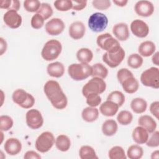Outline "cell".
<instances>
[{
    "instance_id": "cell-38",
    "label": "cell",
    "mask_w": 159,
    "mask_h": 159,
    "mask_svg": "<svg viewBox=\"0 0 159 159\" xmlns=\"http://www.w3.org/2000/svg\"><path fill=\"white\" fill-rule=\"evenodd\" d=\"M55 7L59 11H68L72 9V1L70 0H57L53 3Z\"/></svg>"
},
{
    "instance_id": "cell-52",
    "label": "cell",
    "mask_w": 159,
    "mask_h": 159,
    "mask_svg": "<svg viewBox=\"0 0 159 159\" xmlns=\"http://www.w3.org/2000/svg\"><path fill=\"white\" fill-rule=\"evenodd\" d=\"M113 2L115 4H116V6H117L124 7L127 4V3L128 2V1L127 0H114Z\"/></svg>"
},
{
    "instance_id": "cell-37",
    "label": "cell",
    "mask_w": 159,
    "mask_h": 159,
    "mask_svg": "<svg viewBox=\"0 0 159 159\" xmlns=\"http://www.w3.org/2000/svg\"><path fill=\"white\" fill-rule=\"evenodd\" d=\"M37 14H40L45 20H47L52 16L53 9L49 4L43 2L41 3L40 8L37 11Z\"/></svg>"
},
{
    "instance_id": "cell-53",
    "label": "cell",
    "mask_w": 159,
    "mask_h": 159,
    "mask_svg": "<svg viewBox=\"0 0 159 159\" xmlns=\"http://www.w3.org/2000/svg\"><path fill=\"white\" fill-rule=\"evenodd\" d=\"M159 52H157L155 53H154V55H153L152 57V62L154 65H157V66H158L159 65Z\"/></svg>"
},
{
    "instance_id": "cell-12",
    "label": "cell",
    "mask_w": 159,
    "mask_h": 159,
    "mask_svg": "<svg viewBox=\"0 0 159 159\" xmlns=\"http://www.w3.org/2000/svg\"><path fill=\"white\" fill-rule=\"evenodd\" d=\"M63 21L59 18H53L48 20L45 25L46 32L50 35H58L65 29Z\"/></svg>"
},
{
    "instance_id": "cell-1",
    "label": "cell",
    "mask_w": 159,
    "mask_h": 159,
    "mask_svg": "<svg viewBox=\"0 0 159 159\" xmlns=\"http://www.w3.org/2000/svg\"><path fill=\"white\" fill-rule=\"evenodd\" d=\"M43 91L55 108L63 109L66 107L67 97L57 81L49 80L47 81L43 86Z\"/></svg>"
},
{
    "instance_id": "cell-14",
    "label": "cell",
    "mask_w": 159,
    "mask_h": 159,
    "mask_svg": "<svg viewBox=\"0 0 159 159\" xmlns=\"http://www.w3.org/2000/svg\"><path fill=\"white\" fill-rule=\"evenodd\" d=\"M130 30L135 36L139 38H144L149 33L147 24L140 19H135L131 22Z\"/></svg>"
},
{
    "instance_id": "cell-34",
    "label": "cell",
    "mask_w": 159,
    "mask_h": 159,
    "mask_svg": "<svg viewBox=\"0 0 159 159\" xmlns=\"http://www.w3.org/2000/svg\"><path fill=\"white\" fill-rule=\"evenodd\" d=\"M110 159H126L127 157L125 151L120 146H114L112 147L108 153Z\"/></svg>"
},
{
    "instance_id": "cell-8",
    "label": "cell",
    "mask_w": 159,
    "mask_h": 159,
    "mask_svg": "<svg viewBox=\"0 0 159 159\" xmlns=\"http://www.w3.org/2000/svg\"><path fill=\"white\" fill-rule=\"evenodd\" d=\"M55 137L53 134L48 131L43 132L37 138L35 147L37 151L40 153L48 152L55 143Z\"/></svg>"
},
{
    "instance_id": "cell-10",
    "label": "cell",
    "mask_w": 159,
    "mask_h": 159,
    "mask_svg": "<svg viewBox=\"0 0 159 159\" xmlns=\"http://www.w3.org/2000/svg\"><path fill=\"white\" fill-rule=\"evenodd\" d=\"M25 121L27 126L34 130L40 128L43 124L41 112L35 109L29 110L25 114Z\"/></svg>"
},
{
    "instance_id": "cell-33",
    "label": "cell",
    "mask_w": 159,
    "mask_h": 159,
    "mask_svg": "<svg viewBox=\"0 0 159 159\" xmlns=\"http://www.w3.org/2000/svg\"><path fill=\"white\" fill-rule=\"evenodd\" d=\"M143 59L138 53H132L127 58V65L132 68L137 69L143 64Z\"/></svg>"
},
{
    "instance_id": "cell-16",
    "label": "cell",
    "mask_w": 159,
    "mask_h": 159,
    "mask_svg": "<svg viewBox=\"0 0 159 159\" xmlns=\"http://www.w3.org/2000/svg\"><path fill=\"white\" fill-rule=\"evenodd\" d=\"M86 32V27L81 21H76L71 24L68 33L70 36L75 40H79L83 37Z\"/></svg>"
},
{
    "instance_id": "cell-39",
    "label": "cell",
    "mask_w": 159,
    "mask_h": 159,
    "mask_svg": "<svg viewBox=\"0 0 159 159\" xmlns=\"http://www.w3.org/2000/svg\"><path fill=\"white\" fill-rule=\"evenodd\" d=\"M12 119L7 115L0 116V129L1 131H7L10 130L13 125Z\"/></svg>"
},
{
    "instance_id": "cell-11",
    "label": "cell",
    "mask_w": 159,
    "mask_h": 159,
    "mask_svg": "<svg viewBox=\"0 0 159 159\" xmlns=\"http://www.w3.org/2000/svg\"><path fill=\"white\" fill-rule=\"evenodd\" d=\"M124 57L125 51L120 47V48L116 52H105L102 55V60L109 67L116 68L121 63L124 59Z\"/></svg>"
},
{
    "instance_id": "cell-27",
    "label": "cell",
    "mask_w": 159,
    "mask_h": 159,
    "mask_svg": "<svg viewBox=\"0 0 159 159\" xmlns=\"http://www.w3.org/2000/svg\"><path fill=\"white\" fill-rule=\"evenodd\" d=\"M81 116L83 119L86 122H92L98 118L99 111L96 107H86L82 111Z\"/></svg>"
},
{
    "instance_id": "cell-41",
    "label": "cell",
    "mask_w": 159,
    "mask_h": 159,
    "mask_svg": "<svg viewBox=\"0 0 159 159\" xmlns=\"http://www.w3.org/2000/svg\"><path fill=\"white\" fill-rule=\"evenodd\" d=\"M86 103L90 107H96L98 106L101 102V98L98 94L91 93L89 94L86 97Z\"/></svg>"
},
{
    "instance_id": "cell-36",
    "label": "cell",
    "mask_w": 159,
    "mask_h": 159,
    "mask_svg": "<svg viewBox=\"0 0 159 159\" xmlns=\"http://www.w3.org/2000/svg\"><path fill=\"white\" fill-rule=\"evenodd\" d=\"M107 100L112 101L120 107L125 102V96L121 91H114L108 95Z\"/></svg>"
},
{
    "instance_id": "cell-9",
    "label": "cell",
    "mask_w": 159,
    "mask_h": 159,
    "mask_svg": "<svg viewBox=\"0 0 159 159\" xmlns=\"http://www.w3.org/2000/svg\"><path fill=\"white\" fill-rule=\"evenodd\" d=\"M108 19L101 12H95L90 16L88 19V26L94 32H101L107 27Z\"/></svg>"
},
{
    "instance_id": "cell-6",
    "label": "cell",
    "mask_w": 159,
    "mask_h": 159,
    "mask_svg": "<svg viewBox=\"0 0 159 159\" xmlns=\"http://www.w3.org/2000/svg\"><path fill=\"white\" fill-rule=\"evenodd\" d=\"M12 98L14 102L24 109H30L35 104L34 96L22 89L15 90L12 93Z\"/></svg>"
},
{
    "instance_id": "cell-45",
    "label": "cell",
    "mask_w": 159,
    "mask_h": 159,
    "mask_svg": "<svg viewBox=\"0 0 159 159\" xmlns=\"http://www.w3.org/2000/svg\"><path fill=\"white\" fill-rule=\"evenodd\" d=\"M131 76H134L133 73L127 68H123L120 69L117 73V80L119 81V82L121 84V83L127 78Z\"/></svg>"
},
{
    "instance_id": "cell-31",
    "label": "cell",
    "mask_w": 159,
    "mask_h": 159,
    "mask_svg": "<svg viewBox=\"0 0 159 159\" xmlns=\"http://www.w3.org/2000/svg\"><path fill=\"white\" fill-rule=\"evenodd\" d=\"M79 156L81 159L98 158L94 149L89 145L81 146L79 150Z\"/></svg>"
},
{
    "instance_id": "cell-44",
    "label": "cell",
    "mask_w": 159,
    "mask_h": 159,
    "mask_svg": "<svg viewBox=\"0 0 159 159\" xmlns=\"http://www.w3.org/2000/svg\"><path fill=\"white\" fill-rule=\"evenodd\" d=\"M159 132L154 131L152 132V135L148 139L146 145L150 147H157L159 145Z\"/></svg>"
},
{
    "instance_id": "cell-30",
    "label": "cell",
    "mask_w": 159,
    "mask_h": 159,
    "mask_svg": "<svg viewBox=\"0 0 159 159\" xmlns=\"http://www.w3.org/2000/svg\"><path fill=\"white\" fill-rule=\"evenodd\" d=\"M92 73L91 76L93 77H98L101 79H104L108 75L107 68L102 63H97L91 66Z\"/></svg>"
},
{
    "instance_id": "cell-18",
    "label": "cell",
    "mask_w": 159,
    "mask_h": 159,
    "mask_svg": "<svg viewBox=\"0 0 159 159\" xmlns=\"http://www.w3.org/2000/svg\"><path fill=\"white\" fill-rule=\"evenodd\" d=\"M4 148L7 154L16 155L22 150V143L17 139L9 138L5 142Z\"/></svg>"
},
{
    "instance_id": "cell-48",
    "label": "cell",
    "mask_w": 159,
    "mask_h": 159,
    "mask_svg": "<svg viewBox=\"0 0 159 159\" xmlns=\"http://www.w3.org/2000/svg\"><path fill=\"white\" fill-rule=\"evenodd\" d=\"M24 159H40L41 158V156L37 153V152H35V151L33 150H29L27 151L24 156Z\"/></svg>"
},
{
    "instance_id": "cell-28",
    "label": "cell",
    "mask_w": 159,
    "mask_h": 159,
    "mask_svg": "<svg viewBox=\"0 0 159 159\" xmlns=\"http://www.w3.org/2000/svg\"><path fill=\"white\" fill-rule=\"evenodd\" d=\"M55 146L61 152L68 151L71 146V140L66 135H60L55 139Z\"/></svg>"
},
{
    "instance_id": "cell-47",
    "label": "cell",
    "mask_w": 159,
    "mask_h": 159,
    "mask_svg": "<svg viewBox=\"0 0 159 159\" xmlns=\"http://www.w3.org/2000/svg\"><path fill=\"white\" fill-rule=\"evenodd\" d=\"M150 111L157 119L159 116V102L154 101L150 106Z\"/></svg>"
},
{
    "instance_id": "cell-3",
    "label": "cell",
    "mask_w": 159,
    "mask_h": 159,
    "mask_svg": "<svg viewBox=\"0 0 159 159\" xmlns=\"http://www.w3.org/2000/svg\"><path fill=\"white\" fill-rule=\"evenodd\" d=\"M61 50V43L57 40L51 39L47 41L43 45L41 55L45 60L52 61L58 57Z\"/></svg>"
},
{
    "instance_id": "cell-20",
    "label": "cell",
    "mask_w": 159,
    "mask_h": 159,
    "mask_svg": "<svg viewBox=\"0 0 159 159\" xmlns=\"http://www.w3.org/2000/svg\"><path fill=\"white\" fill-rule=\"evenodd\" d=\"M132 136L136 143L144 144L148 139V132L145 129L139 125L134 129Z\"/></svg>"
},
{
    "instance_id": "cell-19",
    "label": "cell",
    "mask_w": 159,
    "mask_h": 159,
    "mask_svg": "<svg viewBox=\"0 0 159 159\" xmlns=\"http://www.w3.org/2000/svg\"><path fill=\"white\" fill-rule=\"evenodd\" d=\"M119 106L111 101H106L102 103L99 107L101 113L107 117L114 116L118 111Z\"/></svg>"
},
{
    "instance_id": "cell-22",
    "label": "cell",
    "mask_w": 159,
    "mask_h": 159,
    "mask_svg": "<svg viewBox=\"0 0 159 159\" xmlns=\"http://www.w3.org/2000/svg\"><path fill=\"white\" fill-rule=\"evenodd\" d=\"M120 84L125 92L129 94H133L135 93L139 88V82L134 76L127 78L121 83Z\"/></svg>"
},
{
    "instance_id": "cell-17",
    "label": "cell",
    "mask_w": 159,
    "mask_h": 159,
    "mask_svg": "<svg viewBox=\"0 0 159 159\" xmlns=\"http://www.w3.org/2000/svg\"><path fill=\"white\" fill-rule=\"evenodd\" d=\"M112 33L117 40L120 41H125L130 35L128 25L124 22L115 24L112 28Z\"/></svg>"
},
{
    "instance_id": "cell-15",
    "label": "cell",
    "mask_w": 159,
    "mask_h": 159,
    "mask_svg": "<svg viewBox=\"0 0 159 159\" xmlns=\"http://www.w3.org/2000/svg\"><path fill=\"white\" fill-rule=\"evenodd\" d=\"M136 14L142 17H149L154 12V6L149 1L142 0L136 2L134 6Z\"/></svg>"
},
{
    "instance_id": "cell-29",
    "label": "cell",
    "mask_w": 159,
    "mask_h": 159,
    "mask_svg": "<svg viewBox=\"0 0 159 159\" xmlns=\"http://www.w3.org/2000/svg\"><path fill=\"white\" fill-rule=\"evenodd\" d=\"M76 58L81 63L88 64L93 60V53L88 48H81L77 52Z\"/></svg>"
},
{
    "instance_id": "cell-26",
    "label": "cell",
    "mask_w": 159,
    "mask_h": 159,
    "mask_svg": "<svg viewBox=\"0 0 159 159\" xmlns=\"http://www.w3.org/2000/svg\"><path fill=\"white\" fill-rule=\"evenodd\" d=\"M147 107V101L141 98H134L130 102V108L136 114L143 113L146 111Z\"/></svg>"
},
{
    "instance_id": "cell-54",
    "label": "cell",
    "mask_w": 159,
    "mask_h": 159,
    "mask_svg": "<svg viewBox=\"0 0 159 159\" xmlns=\"http://www.w3.org/2000/svg\"><path fill=\"white\" fill-rule=\"evenodd\" d=\"M159 157V152L158 150L154 151L151 155V158H158Z\"/></svg>"
},
{
    "instance_id": "cell-32",
    "label": "cell",
    "mask_w": 159,
    "mask_h": 159,
    "mask_svg": "<svg viewBox=\"0 0 159 159\" xmlns=\"http://www.w3.org/2000/svg\"><path fill=\"white\" fill-rule=\"evenodd\" d=\"M143 155V148L138 145H130L127 149V155L130 159H140Z\"/></svg>"
},
{
    "instance_id": "cell-7",
    "label": "cell",
    "mask_w": 159,
    "mask_h": 159,
    "mask_svg": "<svg viewBox=\"0 0 159 159\" xmlns=\"http://www.w3.org/2000/svg\"><path fill=\"white\" fill-rule=\"evenodd\" d=\"M140 81L145 86L158 89L159 69L157 67H150L147 69L141 74Z\"/></svg>"
},
{
    "instance_id": "cell-42",
    "label": "cell",
    "mask_w": 159,
    "mask_h": 159,
    "mask_svg": "<svg viewBox=\"0 0 159 159\" xmlns=\"http://www.w3.org/2000/svg\"><path fill=\"white\" fill-rule=\"evenodd\" d=\"M45 19L39 14H35L31 18L30 25L35 29H39L42 27L44 24Z\"/></svg>"
},
{
    "instance_id": "cell-43",
    "label": "cell",
    "mask_w": 159,
    "mask_h": 159,
    "mask_svg": "<svg viewBox=\"0 0 159 159\" xmlns=\"http://www.w3.org/2000/svg\"><path fill=\"white\" fill-rule=\"evenodd\" d=\"M93 6L99 10H106L110 7L111 3L109 0H94L92 1Z\"/></svg>"
},
{
    "instance_id": "cell-21",
    "label": "cell",
    "mask_w": 159,
    "mask_h": 159,
    "mask_svg": "<svg viewBox=\"0 0 159 159\" xmlns=\"http://www.w3.org/2000/svg\"><path fill=\"white\" fill-rule=\"evenodd\" d=\"M47 71L52 77L60 78L65 73V66L61 62L55 61L48 65Z\"/></svg>"
},
{
    "instance_id": "cell-25",
    "label": "cell",
    "mask_w": 159,
    "mask_h": 159,
    "mask_svg": "<svg viewBox=\"0 0 159 159\" xmlns=\"http://www.w3.org/2000/svg\"><path fill=\"white\" fill-rule=\"evenodd\" d=\"M117 129V124L113 119H107L105 120L102 125V132L103 134L109 137L116 134Z\"/></svg>"
},
{
    "instance_id": "cell-49",
    "label": "cell",
    "mask_w": 159,
    "mask_h": 159,
    "mask_svg": "<svg viewBox=\"0 0 159 159\" xmlns=\"http://www.w3.org/2000/svg\"><path fill=\"white\" fill-rule=\"evenodd\" d=\"M7 47L6 41L2 38H0V55H2L6 51Z\"/></svg>"
},
{
    "instance_id": "cell-35",
    "label": "cell",
    "mask_w": 159,
    "mask_h": 159,
    "mask_svg": "<svg viewBox=\"0 0 159 159\" xmlns=\"http://www.w3.org/2000/svg\"><path fill=\"white\" fill-rule=\"evenodd\" d=\"M133 119L132 114L129 111H121L117 116V120L119 124L127 125L130 124Z\"/></svg>"
},
{
    "instance_id": "cell-24",
    "label": "cell",
    "mask_w": 159,
    "mask_h": 159,
    "mask_svg": "<svg viewBox=\"0 0 159 159\" xmlns=\"http://www.w3.org/2000/svg\"><path fill=\"white\" fill-rule=\"evenodd\" d=\"M156 50V46L155 43L149 40H147L142 42L138 48V51L140 56L144 57H148L153 55Z\"/></svg>"
},
{
    "instance_id": "cell-2",
    "label": "cell",
    "mask_w": 159,
    "mask_h": 159,
    "mask_svg": "<svg viewBox=\"0 0 159 159\" xmlns=\"http://www.w3.org/2000/svg\"><path fill=\"white\" fill-rule=\"evenodd\" d=\"M69 76L75 81H82L91 76L92 68L88 64L73 63L68 68Z\"/></svg>"
},
{
    "instance_id": "cell-5",
    "label": "cell",
    "mask_w": 159,
    "mask_h": 159,
    "mask_svg": "<svg viewBox=\"0 0 159 159\" xmlns=\"http://www.w3.org/2000/svg\"><path fill=\"white\" fill-rule=\"evenodd\" d=\"M106 89V83L103 79L93 77L83 86L82 88V94L86 98L91 93L100 94L104 92Z\"/></svg>"
},
{
    "instance_id": "cell-40",
    "label": "cell",
    "mask_w": 159,
    "mask_h": 159,
    "mask_svg": "<svg viewBox=\"0 0 159 159\" xmlns=\"http://www.w3.org/2000/svg\"><path fill=\"white\" fill-rule=\"evenodd\" d=\"M41 3L38 0H26L24 2V7L25 10L29 12H34L39 10Z\"/></svg>"
},
{
    "instance_id": "cell-51",
    "label": "cell",
    "mask_w": 159,
    "mask_h": 159,
    "mask_svg": "<svg viewBox=\"0 0 159 159\" xmlns=\"http://www.w3.org/2000/svg\"><path fill=\"white\" fill-rule=\"evenodd\" d=\"M20 2L18 0H12V4L9 10H14L16 11H18L20 8Z\"/></svg>"
},
{
    "instance_id": "cell-46",
    "label": "cell",
    "mask_w": 159,
    "mask_h": 159,
    "mask_svg": "<svg viewBox=\"0 0 159 159\" xmlns=\"http://www.w3.org/2000/svg\"><path fill=\"white\" fill-rule=\"evenodd\" d=\"M72 9L75 11H81L86 7L87 4L86 1H72Z\"/></svg>"
},
{
    "instance_id": "cell-23",
    "label": "cell",
    "mask_w": 159,
    "mask_h": 159,
    "mask_svg": "<svg viewBox=\"0 0 159 159\" xmlns=\"http://www.w3.org/2000/svg\"><path fill=\"white\" fill-rule=\"evenodd\" d=\"M138 124L140 126L145 129L149 133H152L157 128L156 121L148 115L141 116L139 118Z\"/></svg>"
},
{
    "instance_id": "cell-4",
    "label": "cell",
    "mask_w": 159,
    "mask_h": 159,
    "mask_svg": "<svg viewBox=\"0 0 159 159\" xmlns=\"http://www.w3.org/2000/svg\"><path fill=\"white\" fill-rule=\"evenodd\" d=\"M96 43L101 49L109 53L117 52L120 48L119 41L109 33H105L98 36Z\"/></svg>"
},
{
    "instance_id": "cell-50",
    "label": "cell",
    "mask_w": 159,
    "mask_h": 159,
    "mask_svg": "<svg viewBox=\"0 0 159 159\" xmlns=\"http://www.w3.org/2000/svg\"><path fill=\"white\" fill-rule=\"evenodd\" d=\"M11 4L12 0H1L0 2V8L7 9L9 11L10 9Z\"/></svg>"
},
{
    "instance_id": "cell-13",
    "label": "cell",
    "mask_w": 159,
    "mask_h": 159,
    "mask_svg": "<svg viewBox=\"0 0 159 159\" xmlns=\"http://www.w3.org/2000/svg\"><path fill=\"white\" fill-rule=\"evenodd\" d=\"M3 20L6 25L11 29L19 27L22 22L21 16L14 10H9L5 12Z\"/></svg>"
}]
</instances>
